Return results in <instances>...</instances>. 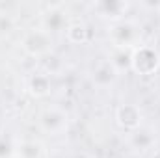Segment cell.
<instances>
[{
	"label": "cell",
	"mask_w": 160,
	"mask_h": 158,
	"mask_svg": "<svg viewBox=\"0 0 160 158\" xmlns=\"http://www.w3.org/2000/svg\"><path fill=\"white\" fill-rule=\"evenodd\" d=\"M108 39L114 48H125V50H134L142 45L143 39V30L142 24L134 19H121L118 22H112L108 28Z\"/></svg>",
	"instance_id": "cell-1"
},
{
	"label": "cell",
	"mask_w": 160,
	"mask_h": 158,
	"mask_svg": "<svg viewBox=\"0 0 160 158\" xmlns=\"http://www.w3.org/2000/svg\"><path fill=\"white\" fill-rule=\"evenodd\" d=\"M21 47H22V50L28 56H32V58H43V56H48L52 52L54 37L43 26H36V28H30L22 36Z\"/></svg>",
	"instance_id": "cell-2"
},
{
	"label": "cell",
	"mask_w": 160,
	"mask_h": 158,
	"mask_svg": "<svg viewBox=\"0 0 160 158\" xmlns=\"http://www.w3.org/2000/svg\"><path fill=\"white\" fill-rule=\"evenodd\" d=\"M158 69H160V54L155 47L142 43L138 48L132 50L130 71H134L140 77H149V75H155Z\"/></svg>",
	"instance_id": "cell-3"
},
{
	"label": "cell",
	"mask_w": 160,
	"mask_h": 158,
	"mask_svg": "<svg viewBox=\"0 0 160 158\" xmlns=\"http://www.w3.org/2000/svg\"><path fill=\"white\" fill-rule=\"evenodd\" d=\"M38 125L45 134L60 136L69 128V114L60 106H47L38 116Z\"/></svg>",
	"instance_id": "cell-4"
},
{
	"label": "cell",
	"mask_w": 160,
	"mask_h": 158,
	"mask_svg": "<svg viewBox=\"0 0 160 158\" xmlns=\"http://www.w3.org/2000/svg\"><path fill=\"white\" fill-rule=\"evenodd\" d=\"M128 7L130 4L127 0H99L91 4V9L95 11V15H99L104 21H110V24L125 19Z\"/></svg>",
	"instance_id": "cell-5"
},
{
	"label": "cell",
	"mask_w": 160,
	"mask_h": 158,
	"mask_svg": "<svg viewBox=\"0 0 160 158\" xmlns=\"http://www.w3.org/2000/svg\"><path fill=\"white\" fill-rule=\"evenodd\" d=\"M116 121H118V125L121 128L132 132V130H136L138 126L143 125V114H142L138 104L127 102V104H121L116 110Z\"/></svg>",
	"instance_id": "cell-6"
},
{
	"label": "cell",
	"mask_w": 160,
	"mask_h": 158,
	"mask_svg": "<svg viewBox=\"0 0 160 158\" xmlns=\"http://www.w3.org/2000/svg\"><path fill=\"white\" fill-rule=\"evenodd\" d=\"M69 24H71V21H69L67 9L63 6H52L45 11L41 26L52 34V32H65L69 28Z\"/></svg>",
	"instance_id": "cell-7"
},
{
	"label": "cell",
	"mask_w": 160,
	"mask_h": 158,
	"mask_svg": "<svg viewBox=\"0 0 160 158\" xmlns=\"http://www.w3.org/2000/svg\"><path fill=\"white\" fill-rule=\"evenodd\" d=\"M155 143H157V132L147 125H142L136 130L128 132V145L136 153H147L155 147Z\"/></svg>",
	"instance_id": "cell-8"
},
{
	"label": "cell",
	"mask_w": 160,
	"mask_h": 158,
	"mask_svg": "<svg viewBox=\"0 0 160 158\" xmlns=\"http://www.w3.org/2000/svg\"><path fill=\"white\" fill-rule=\"evenodd\" d=\"M91 82H93V86H97L99 89H108V87H112L118 78H119V73L114 69V65L108 62V60H102V62H99L93 69H91Z\"/></svg>",
	"instance_id": "cell-9"
},
{
	"label": "cell",
	"mask_w": 160,
	"mask_h": 158,
	"mask_svg": "<svg viewBox=\"0 0 160 158\" xmlns=\"http://www.w3.org/2000/svg\"><path fill=\"white\" fill-rule=\"evenodd\" d=\"M26 87L30 91L32 97L36 99H43L52 91V80H50V73L47 71H36L32 73L28 80H26Z\"/></svg>",
	"instance_id": "cell-10"
},
{
	"label": "cell",
	"mask_w": 160,
	"mask_h": 158,
	"mask_svg": "<svg viewBox=\"0 0 160 158\" xmlns=\"http://www.w3.org/2000/svg\"><path fill=\"white\" fill-rule=\"evenodd\" d=\"M43 155H45L43 143L38 140H22L15 145L17 158H43Z\"/></svg>",
	"instance_id": "cell-11"
},
{
	"label": "cell",
	"mask_w": 160,
	"mask_h": 158,
	"mask_svg": "<svg viewBox=\"0 0 160 158\" xmlns=\"http://www.w3.org/2000/svg\"><path fill=\"white\" fill-rule=\"evenodd\" d=\"M65 36L71 43H77V45H82V43H88L89 41V28L86 22L82 21H71L69 28L65 30Z\"/></svg>",
	"instance_id": "cell-12"
},
{
	"label": "cell",
	"mask_w": 160,
	"mask_h": 158,
	"mask_svg": "<svg viewBox=\"0 0 160 158\" xmlns=\"http://www.w3.org/2000/svg\"><path fill=\"white\" fill-rule=\"evenodd\" d=\"M130 58H132V50L114 48L112 47V52L108 56V62L114 65V69L121 75L123 71H130Z\"/></svg>",
	"instance_id": "cell-13"
}]
</instances>
